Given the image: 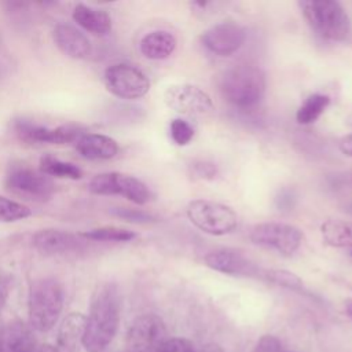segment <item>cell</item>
Instances as JSON below:
<instances>
[{
    "mask_svg": "<svg viewBox=\"0 0 352 352\" xmlns=\"http://www.w3.org/2000/svg\"><path fill=\"white\" fill-rule=\"evenodd\" d=\"M121 319V296L117 285L103 283L92 296L81 344L87 352H103L114 340Z\"/></svg>",
    "mask_w": 352,
    "mask_h": 352,
    "instance_id": "cell-1",
    "label": "cell"
},
{
    "mask_svg": "<svg viewBox=\"0 0 352 352\" xmlns=\"http://www.w3.org/2000/svg\"><path fill=\"white\" fill-rule=\"evenodd\" d=\"M265 73L256 65H236L227 69L219 81L223 98L235 107L250 109L265 95Z\"/></svg>",
    "mask_w": 352,
    "mask_h": 352,
    "instance_id": "cell-2",
    "label": "cell"
},
{
    "mask_svg": "<svg viewBox=\"0 0 352 352\" xmlns=\"http://www.w3.org/2000/svg\"><path fill=\"white\" fill-rule=\"evenodd\" d=\"M63 301L65 292L59 280L51 276L34 280L28 298L30 327L40 333L50 331L62 314Z\"/></svg>",
    "mask_w": 352,
    "mask_h": 352,
    "instance_id": "cell-3",
    "label": "cell"
},
{
    "mask_svg": "<svg viewBox=\"0 0 352 352\" xmlns=\"http://www.w3.org/2000/svg\"><path fill=\"white\" fill-rule=\"evenodd\" d=\"M311 29L324 40L344 41L351 34V19L334 0H302L298 3Z\"/></svg>",
    "mask_w": 352,
    "mask_h": 352,
    "instance_id": "cell-4",
    "label": "cell"
},
{
    "mask_svg": "<svg viewBox=\"0 0 352 352\" xmlns=\"http://www.w3.org/2000/svg\"><path fill=\"white\" fill-rule=\"evenodd\" d=\"M186 214L192 226L214 236L230 234L238 226V216L231 206L209 199L191 201L186 208Z\"/></svg>",
    "mask_w": 352,
    "mask_h": 352,
    "instance_id": "cell-5",
    "label": "cell"
},
{
    "mask_svg": "<svg viewBox=\"0 0 352 352\" xmlns=\"http://www.w3.org/2000/svg\"><path fill=\"white\" fill-rule=\"evenodd\" d=\"M88 190L96 195H121L136 205H144L151 198L148 187L142 180L121 172H103L94 176Z\"/></svg>",
    "mask_w": 352,
    "mask_h": 352,
    "instance_id": "cell-6",
    "label": "cell"
},
{
    "mask_svg": "<svg viewBox=\"0 0 352 352\" xmlns=\"http://www.w3.org/2000/svg\"><path fill=\"white\" fill-rule=\"evenodd\" d=\"M302 239L304 234L298 227L280 221L258 223L250 230V241L253 243L271 248L285 256L297 252Z\"/></svg>",
    "mask_w": 352,
    "mask_h": 352,
    "instance_id": "cell-7",
    "label": "cell"
},
{
    "mask_svg": "<svg viewBox=\"0 0 352 352\" xmlns=\"http://www.w3.org/2000/svg\"><path fill=\"white\" fill-rule=\"evenodd\" d=\"M104 85L110 94L120 99H139L150 89L148 77L129 63H114L104 70Z\"/></svg>",
    "mask_w": 352,
    "mask_h": 352,
    "instance_id": "cell-8",
    "label": "cell"
},
{
    "mask_svg": "<svg viewBox=\"0 0 352 352\" xmlns=\"http://www.w3.org/2000/svg\"><path fill=\"white\" fill-rule=\"evenodd\" d=\"M6 186L10 191L32 201H47L55 191V184L50 176L22 164L8 168Z\"/></svg>",
    "mask_w": 352,
    "mask_h": 352,
    "instance_id": "cell-9",
    "label": "cell"
},
{
    "mask_svg": "<svg viewBox=\"0 0 352 352\" xmlns=\"http://www.w3.org/2000/svg\"><path fill=\"white\" fill-rule=\"evenodd\" d=\"M14 131L23 142L51 144H66L73 142L76 143L85 133V129L74 122L63 124L56 128H50L25 118L15 120Z\"/></svg>",
    "mask_w": 352,
    "mask_h": 352,
    "instance_id": "cell-10",
    "label": "cell"
},
{
    "mask_svg": "<svg viewBox=\"0 0 352 352\" xmlns=\"http://www.w3.org/2000/svg\"><path fill=\"white\" fill-rule=\"evenodd\" d=\"M166 340V326L155 314H143L135 318L126 333L131 352H157Z\"/></svg>",
    "mask_w": 352,
    "mask_h": 352,
    "instance_id": "cell-11",
    "label": "cell"
},
{
    "mask_svg": "<svg viewBox=\"0 0 352 352\" xmlns=\"http://www.w3.org/2000/svg\"><path fill=\"white\" fill-rule=\"evenodd\" d=\"M164 99L168 107L184 116H206L214 109L210 96L192 84H176L168 87Z\"/></svg>",
    "mask_w": 352,
    "mask_h": 352,
    "instance_id": "cell-12",
    "label": "cell"
},
{
    "mask_svg": "<svg viewBox=\"0 0 352 352\" xmlns=\"http://www.w3.org/2000/svg\"><path fill=\"white\" fill-rule=\"evenodd\" d=\"M245 40V28L231 21L216 23L201 34V43L204 47L219 56L232 55L242 47Z\"/></svg>",
    "mask_w": 352,
    "mask_h": 352,
    "instance_id": "cell-13",
    "label": "cell"
},
{
    "mask_svg": "<svg viewBox=\"0 0 352 352\" xmlns=\"http://www.w3.org/2000/svg\"><path fill=\"white\" fill-rule=\"evenodd\" d=\"M205 264L221 274L232 276H254L263 275L260 270L242 253L232 249H219L204 257Z\"/></svg>",
    "mask_w": 352,
    "mask_h": 352,
    "instance_id": "cell-14",
    "label": "cell"
},
{
    "mask_svg": "<svg viewBox=\"0 0 352 352\" xmlns=\"http://www.w3.org/2000/svg\"><path fill=\"white\" fill-rule=\"evenodd\" d=\"M80 238L81 235H74L67 231L45 228L34 234L33 246L44 254L76 253L84 246V241Z\"/></svg>",
    "mask_w": 352,
    "mask_h": 352,
    "instance_id": "cell-15",
    "label": "cell"
},
{
    "mask_svg": "<svg viewBox=\"0 0 352 352\" xmlns=\"http://www.w3.org/2000/svg\"><path fill=\"white\" fill-rule=\"evenodd\" d=\"M52 37L56 47L69 58L85 59L92 51L88 37L70 23H58L54 28Z\"/></svg>",
    "mask_w": 352,
    "mask_h": 352,
    "instance_id": "cell-16",
    "label": "cell"
},
{
    "mask_svg": "<svg viewBox=\"0 0 352 352\" xmlns=\"http://www.w3.org/2000/svg\"><path fill=\"white\" fill-rule=\"evenodd\" d=\"M76 150L87 160H110L117 155L120 147L118 143L107 135L85 132L76 142Z\"/></svg>",
    "mask_w": 352,
    "mask_h": 352,
    "instance_id": "cell-17",
    "label": "cell"
},
{
    "mask_svg": "<svg viewBox=\"0 0 352 352\" xmlns=\"http://www.w3.org/2000/svg\"><path fill=\"white\" fill-rule=\"evenodd\" d=\"M33 349L32 327L22 320H12L1 330L0 352H33Z\"/></svg>",
    "mask_w": 352,
    "mask_h": 352,
    "instance_id": "cell-18",
    "label": "cell"
},
{
    "mask_svg": "<svg viewBox=\"0 0 352 352\" xmlns=\"http://www.w3.org/2000/svg\"><path fill=\"white\" fill-rule=\"evenodd\" d=\"M74 22L95 36H106L111 30V16L104 11L87 4H77L73 10Z\"/></svg>",
    "mask_w": 352,
    "mask_h": 352,
    "instance_id": "cell-19",
    "label": "cell"
},
{
    "mask_svg": "<svg viewBox=\"0 0 352 352\" xmlns=\"http://www.w3.org/2000/svg\"><path fill=\"white\" fill-rule=\"evenodd\" d=\"M176 37L168 30H153L144 34L140 40L139 50L147 59H166L176 48Z\"/></svg>",
    "mask_w": 352,
    "mask_h": 352,
    "instance_id": "cell-20",
    "label": "cell"
},
{
    "mask_svg": "<svg viewBox=\"0 0 352 352\" xmlns=\"http://www.w3.org/2000/svg\"><path fill=\"white\" fill-rule=\"evenodd\" d=\"M323 241L333 248H352V221L329 219L322 223Z\"/></svg>",
    "mask_w": 352,
    "mask_h": 352,
    "instance_id": "cell-21",
    "label": "cell"
},
{
    "mask_svg": "<svg viewBox=\"0 0 352 352\" xmlns=\"http://www.w3.org/2000/svg\"><path fill=\"white\" fill-rule=\"evenodd\" d=\"M40 172L52 176V177H59V179H70V180H77L82 177V170L67 161H62L54 155H43L40 158Z\"/></svg>",
    "mask_w": 352,
    "mask_h": 352,
    "instance_id": "cell-22",
    "label": "cell"
},
{
    "mask_svg": "<svg viewBox=\"0 0 352 352\" xmlns=\"http://www.w3.org/2000/svg\"><path fill=\"white\" fill-rule=\"evenodd\" d=\"M329 103H330V98L327 95H323V94L309 95L296 113L297 122L302 125L315 122L320 117V114L327 109Z\"/></svg>",
    "mask_w": 352,
    "mask_h": 352,
    "instance_id": "cell-23",
    "label": "cell"
},
{
    "mask_svg": "<svg viewBox=\"0 0 352 352\" xmlns=\"http://www.w3.org/2000/svg\"><path fill=\"white\" fill-rule=\"evenodd\" d=\"M81 238L99 242H129L136 238V234L131 230L116 227V226H103L92 228L89 231L81 232Z\"/></svg>",
    "mask_w": 352,
    "mask_h": 352,
    "instance_id": "cell-24",
    "label": "cell"
},
{
    "mask_svg": "<svg viewBox=\"0 0 352 352\" xmlns=\"http://www.w3.org/2000/svg\"><path fill=\"white\" fill-rule=\"evenodd\" d=\"M85 326V316L81 315L80 312H70L65 319L63 323L59 329V341L63 346H70L73 345L77 338L82 337Z\"/></svg>",
    "mask_w": 352,
    "mask_h": 352,
    "instance_id": "cell-25",
    "label": "cell"
},
{
    "mask_svg": "<svg viewBox=\"0 0 352 352\" xmlns=\"http://www.w3.org/2000/svg\"><path fill=\"white\" fill-rule=\"evenodd\" d=\"M32 216L29 206L0 195V223H14Z\"/></svg>",
    "mask_w": 352,
    "mask_h": 352,
    "instance_id": "cell-26",
    "label": "cell"
},
{
    "mask_svg": "<svg viewBox=\"0 0 352 352\" xmlns=\"http://www.w3.org/2000/svg\"><path fill=\"white\" fill-rule=\"evenodd\" d=\"M261 276L271 283H275L278 286H282L290 290L301 292L304 289V283L301 278L287 270H267L263 272Z\"/></svg>",
    "mask_w": 352,
    "mask_h": 352,
    "instance_id": "cell-27",
    "label": "cell"
},
{
    "mask_svg": "<svg viewBox=\"0 0 352 352\" xmlns=\"http://www.w3.org/2000/svg\"><path fill=\"white\" fill-rule=\"evenodd\" d=\"M169 129H170V138L177 146L188 144L191 142L192 136H194L192 126L182 118L172 120V122L169 125Z\"/></svg>",
    "mask_w": 352,
    "mask_h": 352,
    "instance_id": "cell-28",
    "label": "cell"
},
{
    "mask_svg": "<svg viewBox=\"0 0 352 352\" xmlns=\"http://www.w3.org/2000/svg\"><path fill=\"white\" fill-rule=\"evenodd\" d=\"M110 213L121 220L132 221V223H151L155 221L157 217L148 212L140 209H131V208H111Z\"/></svg>",
    "mask_w": 352,
    "mask_h": 352,
    "instance_id": "cell-29",
    "label": "cell"
},
{
    "mask_svg": "<svg viewBox=\"0 0 352 352\" xmlns=\"http://www.w3.org/2000/svg\"><path fill=\"white\" fill-rule=\"evenodd\" d=\"M157 352H195V349L188 340L173 337L168 338Z\"/></svg>",
    "mask_w": 352,
    "mask_h": 352,
    "instance_id": "cell-30",
    "label": "cell"
},
{
    "mask_svg": "<svg viewBox=\"0 0 352 352\" xmlns=\"http://www.w3.org/2000/svg\"><path fill=\"white\" fill-rule=\"evenodd\" d=\"M252 352H283V349L279 338L272 334H265L256 342Z\"/></svg>",
    "mask_w": 352,
    "mask_h": 352,
    "instance_id": "cell-31",
    "label": "cell"
},
{
    "mask_svg": "<svg viewBox=\"0 0 352 352\" xmlns=\"http://www.w3.org/2000/svg\"><path fill=\"white\" fill-rule=\"evenodd\" d=\"M296 202H297V195L294 190H290V188H282L275 197V205L282 212L292 210L296 206Z\"/></svg>",
    "mask_w": 352,
    "mask_h": 352,
    "instance_id": "cell-32",
    "label": "cell"
},
{
    "mask_svg": "<svg viewBox=\"0 0 352 352\" xmlns=\"http://www.w3.org/2000/svg\"><path fill=\"white\" fill-rule=\"evenodd\" d=\"M191 170H192V175H195V177L208 179V180L214 179L219 173L216 165H213L210 162H206V161L194 162L192 166H191Z\"/></svg>",
    "mask_w": 352,
    "mask_h": 352,
    "instance_id": "cell-33",
    "label": "cell"
},
{
    "mask_svg": "<svg viewBox=\"0 0 352 352\" xmlns=\"http://www.w3.org/2000/svg\"><path fill=\"white\" fill-rule=\"evenodd\" d=\"M11 290V279L7 272L0 270V312L6 305V301L8 298Z\"/></svg>",
    "mask_w": 352,
    "mask_h": 352,
    "instance_id": "cell-34",
    "label": "cell"
},
{
    "mask_svg": "<svg viewBox=\"0 0 352 352\" xmlns=\"http://www.w3.org/2000/svg\"><path fill=\"white\" fill-rule=\"evenodd\" d=\"M338 148L344 155L352 157V133L341 138V140L338 142Z\"/></svg>",
    "mask_w": 352,
    "mask_h": 352,
    "instance_id": "cell-35",
    "label": "cell"
},
{
    "mask_svg": "<svg viewBox=\"0 0 352 352\" xmlns=\"http://www.w3.org/2000/svg\"><path fill=\"white\" fill-rule=\"evenodd\" d=\"M34 352H59V349L55 348V346L51 345V344H44V345L38 346Z\"/></svg>",
    "mask_w": 352,
    "mask_h": 352,
    "instance_id": "cell-36",
    "label": "cell"
},
{
    "mask_svg": "<svg viewBox=\"0 0 352 352\" xmlns=\"http://www.w3.org/2000/svg\"><path fill=\"white\" fill-rule=\"evenodd\" d=\"M346 314L352 318V302H349V304L346 305Z\"/></svg>",
    "mask_w": 352,
    "mask_h": 352,
    "instance_id": "cell-37",
    "label": "cell"
},
{
    "mask_svg": "<svg viewBox=\"0 0 352 352\" xmlns=\"http://www.w3.org/2000/svg\"><path fill=\"white\" fill-rule=\"evenodd\" d=\"M3 77H4V70H3V66L0 65V81L3 80Z\"/></svg>",
    "mask_w": 352,
    "mask_h": 352,
    "instance_id": "cell-38",
    "label": "cell"
},
{
    "mask_svg": "<svg viewBox=\"0 0 352 352\" xmlns=\"http://www.w3.org/2000/svg\"><path fill=\"white\" fill-rule=\"evenodd\" d=\"M0 336H1V329H0Z\"/></svg>",
    "mask_w": 352,
    "mask_h": 352,
    "instance_id": "cell-39",
    "label": "cell"
}]
</instances>
